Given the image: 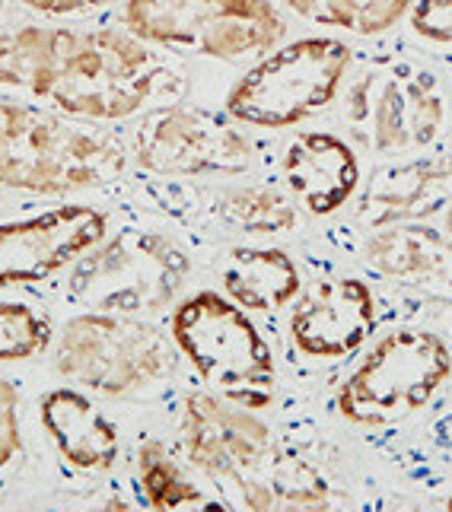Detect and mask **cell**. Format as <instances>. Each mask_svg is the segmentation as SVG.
I'll return each instance as SVG.
<instances>
[{
  "label": "cell",
  "instance_id": "cell-1",
  "mask_svg": "<svg viewBox=\"0 0 452 512\" xmlns=\"http://www.w3.org/2000/svg\"><path fill=\"white\" fill-rule=\"evenodd\" d=\"M163 77V61L131 32L51 29L36 96L74 118L118 121L141 112Z\"/></svg>",
  "mask_w": 452,
  "mask_h": 512
},
{
  "label": "cell",
  "instance_id": "cell-2",
  "mask_svg": "<svg viewBox=\"0 0 452 512\" xmlns=\"http://www.w3.org/2000/svg\"><path fill=\"white\" fill-rule=\"evenodd\" d=\"M121 172L118 137L39 105L0 99V185L67 194L109 185Z\"/></svg>",
  "mask_w": 452,
  "mask_h": 512
},
{
  "label": "cell",
  "instance_id": "cell-3",
  "mask_svg": "<svg viewBox=\"0 0 452 512\" xmlns=\"http://www.w3.org/2000/svg\"><path fill=\"white\" fill-rule=\"evenodd\" d=\"M172 341L220 395L258 411L274 398V353L252 319L226 296L204 290L172 315Z\"/></svg>",
  "mask_w": 452,
  "mask_h": 512
},
{
  "label": "cell",
  "instance_id": "cell-4",
  "mask_svg": "<svg viewBox=\"0 0 452 512\" xmlns=\"http://www.w3.org/2000/svg\"><path fill=\"white\" fill-rule=\"evenodd\" d=\"M191 271L188 255L163 233L121 229L86 252L67 296L86 312H163L176 303Z\"/></svg>",
  "mask_w": 452,
  "mask_h": 512
},
{
  "label": "cell",
  "instance_id": "cell-5",
  "mask_svg": "<svg viewBox=\"0 0 452 512\" xmlns=\"http://www.w3.org/2000/svg\"><path fill=\"white\" fill-rule=\"evenodd\" d=\"M125 26L141 42L226 61L274 48L287 29L268 0H128Z\"/></svg>",
  "mask_w": 452,
  "mask_h": 512
},
{
  "label": "cell",
  "instance_id": "cell-6",
  "mask_svg": "<svg viewBox=\"0 0 452 512\" xmlns=\"http://www.w3.org/2000/svg\"><path fill=\"white\" fill-rule=\"evenodd\" d=\"M55 366L64 379L102 395H125L179 369L160 331L121 312H80L58 334Z\"/></svg>",
  "mask_w": 452,
  "mask_h": 512
},
{
  "label": "cell",
  "instance_id": "cell-7",
  "mask_svg": "<svg viewBox=\"0 0 452 512\" xmlns=\"http://www.w3.org/2000/svg\"><path fill=\"white\" fill-rule=\"evenodd\" d=\"M452 369V353L433 331L386 334L338 392V411L357 427H386L437 395Z\"/></svg>",
  "mask_w": 452,
  "mask_h": 512
},
{
  "label": "cell",
  "instance_id": "cell-8",
  "mask_svg": "<svg viewBox=\"0 0 452 512\" xmlns=\"http://www.w3.org/2000/svg\"><path fill=\"white\" fill-rule=\"evenodd\" d=\"M351 67L338 39H303L255 64L226 96V115L252 128H290L335 99Z\"/></svg>",
  "mask_w": 452,
  "mask_h": 512
},
{
  "label": "cell",
  "instance_id": "cell-9",
  "mask_svg": "<svg viewBox=\"0 0 452 512\" xmlns=\"http://www.w3.org/2000/svg\"><path fill=\"white\" fill-rule=\"evenodd\" d=\"M440 80L414 61H386L367 70L347 93L344 121L373 153L424 150L443 128Z\"/></svg>",
  "mask_w": 452,
  "mask_h": 512
},
{
  "label": "cell",
  "instance_id": "cell-10",
  "mask_svg": "<svg viewBox=\"0 0 452 512\" xmlns=\"http://www.w3.org/2000/svg\"><path fill=\"white\" fill-rule=\"evenodd\" d=\"M134 156L156 175H239L252 169V140L217 112L163 105L141 118Z\"/></svg>",
  "mask_w": 452,
  "mask_h": 512
},
{
  "label": "cell",
  "instance_id": "cell-11",
  "mask_svg": "<svg viewBox=\"0 0 452 512\" xmlns=\"http://www.w3.org/2000/svg\"><path fill=\"white\" fill-rule=\"evenodd\" d=\"M109 217L90 204H61L36 217L0 223V287L36 284L106 239Z\"/></svg>",
  "mask_w": 452,
  "mask_h": 512
},
{
  "label": "cell",
  "instance_id": "cell-12",
  "mask_svg": "<svg viewBox=\"0 0 452 512\" xmlns=\"http://www.w3.org/2000/svg\"><path fill=\"white\" fill-rule=\"evenodd\" d=\"M182 452L195 468L217 481L242 478L271 449L268 423L249 408H230L214 395H188L179 420Z\"/></svg>",
  "mask_w": 452,
  "mask_h": 512
},
{
  "label": "cell",
  "instance_id": "cell-13",
  "mask_svg": "<svg viewBox=\"0 0 452 512\" xmlns=\"http://www.w3.org/2000/svg\"><path fill=\"white\" fill-rule=\"evenodd\" d=\"M376 331V303L357 277H332L312 287L290 319L300 353L316 360H341L357 353Z\"/></svg>",
  "mask_w": 452,
  "mask_h": 512
},
{
  "label": "cell",
  "instance_id": "cell-14",
  "mask_svg": "<svg viewBox=\"0 0 452 512\" xmlns=\"http://www.w3.org/2000/svg\"><path fill=\"white\" fill-rule=\"evenodd\" d=\"M452 204V156H417L379 166L363 185L354 220L367 229L414 223Z\"/></svg>",
  "mask_w": 452,
  "mask_h": 512
},
{
  "label": "cell",
  "instance_id": "cell-15",
  "mask_svg": "<svg viewBox=\"0 0 452 512\" xmlns=\"http://www.w3.org/2000/svg\"><path fill=\"white\" fill-rule=\"evenodd\" d=\"M281 175L293 198L316 217L341 210L360 185L354 150L325 131H303L293 137L284 150Z\"/></svg>",
  "mask_w": 452,
  "mask_h": 512
},
{
  "label": "cell",
  "instance_id": "cell-16",
  "mask_svg": "<svg viewBox=\"0 0 452 512\" xmlns=\"http://www.w3.org/2000/svg\"><path fill=\"white\" fill-rule=\"evenodd\" d=\"M367 261L402 287L452 303V239L440 229L417 220L379 229L367 242Z\"/></svg>",
  "mask_w": 452,
  "mask_h": 512
},
{
  "label": "cell",
  "instance_id": "cell-17",
  "mask_svg": "<svg viewBox=\"0 0 452 512\" xmlns=\"http://www.w3.org/2000/svg\"><path fill=\"white\" fill-rule=\"evenodd\" d=\"M42 423L67 465L109 471L121 455L118 427L77 388H51L39 401Z\"/></svg>",
  "mask_w": 452,
  "mask_h": 512
},
{
  "label": "cell",
  "instance_id": "cell-18",
  "mask_svg": "<svg viewBox=\"0 0 452 512\" xmlns=\"http://www.w3.org/2000/svg\"><path fill=\"white\" fill-rule=\"evenodd\" d=\"M242 503L249 509H322L332 500L328 481L306 458L277 452L274 446L258 462L233 481Z\"/></svg>",
  "mask_w": 452,
  "mask_h": 512
},
{
  "label": "cell",
  "instance_id": "cell-19",
  "mask_svg": "<svg viewBox=\"0 0 452 512\" xmlns=\"http://www.w3.org/2000/svg\"><path fill=\"white\" fill-rule=\"evenodd\" d=\"M223 287L233 303L252 312L281 309L303 290L297 264L281 249H230L223 261Z\"/></svg>",
  "mask_w": 452,
  "mask_h": 512
},
{
  "label": "cell",
  "instance_id": "cell-20",
  "mask_svg": "<svg viewBox=\"0 0 452 512\" xmlns=\"http://www.w3.org/2000/svg\"><path fill=\"white\" fill-rule=\"evenodd\" d=\"M217 214L226 226L252 236H281L297 226V204L274 185H236L220 191Z\"/></svg>",
  "mask_w": 452,
  "mask_h": 512
},
{
  "label": "cell",
  "instance_id": "cell-21",
  "mask_svg": "<svg viewBox=\"0 0 452 512\" xmlns=\"http://www.w3.org/2000/svg\"><path fill=\"white\" fill-rule=\"evenodd\" d=\"M284 4L309 23L379 35L402 20L414 0H284Z\"/></svg>",
  "mask_w": 452,
  "mask_h": 512
},
{
  "label": "cell",
  "instance_id": "cell-22",
  "mask_svg": "<svg viewBox=\"0 0 452 512\" xmlns=\"http://www.w3.org/2000/svg\"><path fill=\"white\" fill-rule=\"evenodd\" d=\"M137 481H141L144 500L153 509H188L211 503L185 478L182 468L166 452V446L156 443V439L141 443V452H137Z\"/></svg>",
  "mask_w": 452,
  "mask_h": 512
},
{
  "label": "cell",
  "instance_id": "cell-23",
  "mask_svg": "<svg viewBox=\"0 0 452 512\" xmlns=\"http://www.w3.org/2000/svg\"><path fill=\"white\" fill-rule=\"evenodd\" d=\"M48 42L51 29L42 26H20L0 32V86H16V90L36 93Z\"/></svg>",
  "mask_w": 452,
  "mask_h": 512
},
{
  "label": "cell",
  "instance_id": "cell-24",
  "mask_svg": "<svg viewBox=\"0 0 452 512\" xmlns=\"http://www.w3.org/2000/svg\"><path fill=\"white\" fill-rule=\"evenodd\" d=\"M51 344V322L32 306L0 299V360H29Z\"/></svg>",
  "mask_w": 452,
  "mask_h": 512
},
{
  "label": "cell",
  "instance_id": "cell-25",
  "mask_svg": "<svg viewBox=\"0 0 452 512\" xmlns=\"http://www.w3.org/2000/svg\"><path fill=\"white\" fill-rule=\"evenodd\" d=\"M20 395L16 388L0 379V468H7L23 449V430H20Z\"/></svg>",
  "mask_w": 452,
  "mask_h": 512
},
{
  "label": "cell",
  "instance_id": "cell-26",
  "mask_svg": "<svg viewBox=\"0 0 452 512\" xmlns=\"http://www.w3.org/2000/svg\"><path fill=\"white\" fill-rule=\"evenodd\" d=\"M411 26L430 42L452 45V0H417L411 10Z\"/></svg>",
  "mask_w": 452,
  "mask_h": 512
},
{
  "label": "cell",
  "instance_id": "cell-27",
  "mask_svg": "<svg viewBox=\"0 0 452 512\" xmlns=\"http://www.w3.org/2000/svg\"><path fill=\"white\" fill-rule=\"evenodd\" d=\"M26 7L51 13V16H64V13H80V10H93V7H106L112 0H23Z\"/></svg>",
  "mask_w": 452,
  "mask_h": 512
},
{
  "label": "cell",
  "instance_id": "cell-28",
  "mask_svg": "<svg viewBox=\"0 0 452 512\" xmlns=\"http://www.w3.org/2000/svg\"><path fill=\"white\" fill-rule=\"evenodd\" d=\"M446 229H449V239H452V204H449V214H446Z\"/></svg>",
  "mask_w": 452,
  "mask_h": 512
},
{
  "label": "cell",
  "instance_id": "cell-29",
  "mask_svg": "<svg viewBox=\"0 0 452 512\" xmlns=\"http://www.w3.org/2000/svg\"><path fill=\"white\" fill-rule=\"evenodd\" d=\"M449 509H452V497H449Z\"/></svg>",
  "mask_w": 452,
  "mask_h": 512
}]
</instances>
